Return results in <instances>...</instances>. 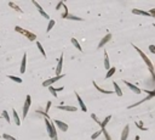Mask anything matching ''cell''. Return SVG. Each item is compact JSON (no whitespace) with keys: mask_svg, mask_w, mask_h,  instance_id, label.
Listing matches in <instances>:
<instances>
[{"mask_svg":"<svg viewBox=\"0 0 155 140\" xmlns=\"http://www.w3.org/2000/svg\"><path fill=\"white\" fill-rule=\"evenodd\" d=\"M132 46L136 49V51L138 52V54H139V56L142 57V60H143V61L146 62V65L148 66V68H149L150 73H152V74H153V77L155 78V71H154V65H153V62H152V61L149 60V57H148V56H147L146 54H144V52H143V51H142V50H141V49H139L138 46H136L135 44H132Z\"/></svg>","mask_w":155,"mask_h":140,"instance_id":"cell-1","label":"cell"},{"mask_svg":"<svg viewBox=\"0 0 155 140\" xmlns=\"http://www.w3.org/2000/svg\"><path fill=\"white\" fill-rule=\"evenodd\" d=\"M135 140H139V135H136V138H135Z\"/></svg>","mask_w":155,"mask_h":140,"instance_id":"cell-38","label":"cell"},{"mask_svg":"<svg viewBox=\"0 0 155 140\" xmlns=\"http://www.w3.org/2000/svg\"><path fill=\"white\" fill-rule=\"evenodd\" d=\"M91 117H92V120H93V121L96 122L97 124H100V126H101V121L98 120V117H97V116H96L95 113H92V114H91Z\"/></svg>","mask_w":155,"mask_h":140,"instance_id":"cell-31","label":"cell"},{"mask_svg":"<svg viewBox=\"0 0 155 140\" xmlns=\"http://www.w3.org/2000/svg\"><path fill=\"white\" fill-rule=\"evenodd\" d=\"M70 42H72V44H73L74 46H75L76 49H78V50H79V51H80V52H81L82 49H81V45L79 44V42H78V40H76L75 38H72V39H70Z\"/></svg>","mask_w":155,"mask_h":140,"instance_id":"cell-22","label":"cell"},{"mask_svg":"<svg viewBox=\"0 0 155 140\" xmlns=\"http://www.w3.org/2000/svg\"><path fill=\"white\" fill-rule=\"evenodd\" d=\"M0 118H2V117H1V116H0Z\"/></svg>","mask_w":155,"mask_h":140,"instance_id":"cell-40","label":"cell"},{"mask_svg":"<svg viewBox=\"0 0 155 140\" xmlns=\"http://www.w3.org/2000/svg\"><path fill=\"white\" fill-rule=\"evenodd\" d=\"M37 46H38V49H39V51L41 52V55L44 56V58H46V52H45V50H44V48H43V45H41V43L37 42Z\"/></svg>","mask_w":155,"mask_h":140,"instance_id":"cell-24","label":"cell"},{"mask_svg":"<svg viewBox=\"0 0 155 140\" xmlns=\"http://www.w3.org/2000/svg\"><path fill=\"white\" fill-rule=\"evenodd\" d=\"M1 136H2L5 140H17L15 136H12V135H10V134H6V133H4Z\"/></svg>","mask_w":155,"mask_h":140,"instance_id":"cell-27","label":"cell"},{"mask_svg":"<svg viewBox=\"0 0 155 140\" xmlns=\"http://www.w3.org/2000/svg\"><path fill=\"white\" fill-rule=\"evenodd\" d=\"M136 126L139 128V129H141V130H146V129H147L146 127H143V124H142L141 122H136Z\"/></svg>","mask_w":155,"mask_h":140,"instance_id":"cell-33","label":"cell"},{"mask_svg":"<svg viewBox=\"0 0 155 140\" xmlns=\"http://www.w3.org/2000/svg\"><path fill=\"white\" fill-rule=\"evenodd\" d=\"M7 78H10L11 80H13V82H16V83H22V78H19V77H16V76H7Z\"/></svg>","mask_w":155,"mask_h":140,"instance_id":"cell-25","label":"cell"},{"mask_svg":"<svg viewBox=\"0 0 155 140\" xmlns=\"http://www.w3.org/2000/svg\"><path fill=\"white\" fill-rule=\"evenodd\" d=\"M132 14H133V15H141V16H148V17H152L149 12L143 11V10H139V9H133L132 10Z\"/></svg>","mask_w":155,"mask_h":140,"instance_id":"cell-14","label":"cell"},{"mask_svg":"<svg viewBox=\"0 0 155 140\" xmlns=\"http://www.w3.org/2000/svg\"><path fill=\"white\" fill-rule=\"evenodd\" d=\"M101 134H102V130H98V132H96V133H93V134H92V136H91V139L92 140H96L101 135Z\"/></svg>","mask_w":155,"mask_h":140,"instance_id":"cell-30","label":"cell"},{"mask_svg":"<svg viewBox=\"0 0 155 140\" xmlns=\"http://www.w3.org/2000/svg\"><path fill=\"white\" fill-rule=\"evenodd\" d=\"M116 72V67H110L109 70L107 71V74H105V78L108 79V78H110L111 76H114V73Z\"/></svg>","mask_w":155,"mask_h":140,"instance_id":"cell-21","label":"cell"},{"mask_svg":"<svg viewBox=\"0 0 155 140\" xmlns=\"http://www.w3.org/2000/svg\"><path fill=\"white\" fill-rule=\"evenodd\" d=\"M57 108L62 110V111H68V112L78 111V107H75V106H63V105H59V106H57Z\"/></svg>","mask_w":155,"mask_h":140,"instance_id":"cell-12","label":"cell"},{"mask_svg":"<svg viewBox=\"0 0 155 140\" xmlns=\"http://www.w3.org/2000/svg\"><path fill=\"white\" fill-rule=\"evenodd\" d=\"M55 24H56V21H55V20H50V21H49V24H47V28H46V32L49 33V32H50V30L53 28V26H55Z\"/></svg>","mask_w":155,"mask_h":140,"instance_id":"cell-23","label":"cell"},{"mask_svg":"<svg viewBox=\"0 0 155 140\" xmlns=\"http://www.w3.org/2000/svg\"><path fill=\"white\" fill-rule=\"evenodd\" d=\"M124 83H125V85H126V86H128V88H130V89H131L133 93H136L137 95L142 93V89H141V88H138V86H137V85H135V84L130 83V82H126V80H124Z\"/></svg>","mask_w":155,"mask_h":140,"instance_id":"cell-9","label":"cell"},{"mask_svg":"<svg viewBox=\"0 0 155 140\" xmlns=\"http://www.w3.org/2000/svg\"><path fill=\"white\" fill-rule=\"evenodd\" d=\"M65 74H61V76H56L53 78H49V79H46L43 82V86H45V88H49V86H52V84L57 82V80H59L61 78H63Z\"/></svg>","mask_w":155,"mask_h":140,"instance_id":"cell-3","label":"cell"},{"mask_svg":"<svg viewBox=\"0 0 155 140\" xmlns=\"http://www.w3.org/2000/svg\"><path fill=\"white\" fill-rule=\"evenodd\" d=\"M149 14H150V16H152V17H155V9L149 10Z\"/></svg>","mask_w":155,"mask_h":140,"instance_id":"cell-36","label":"cell"},{"mask_svg":"<svg viewBox=\"0 0 155 140\" xmlns=\"http://www.w3.org/2000/svg\"><path fill=\"white\" fill-rule=\"evenodd\" d=\"M63 1H59V2H58V4H57V6H56V10H57V11H58V10H61V8H62V6H63Z\"/></svg>","mask_w":155,"mask_h":140,"instance_id":"cell-34","label":"cell"},{"mask_svg":"<svg viewBox=\"0 0 155 140\" xmlns=\"http://www.w3.org/2000/svg\"><path fill=\"white\" fill-rule=\"evenodd\" d=\"M49 90H50V93L53 95V98H58V94L56 93V89L53 86H49Z\"/></svg>","mask_w":155,"mask_h":140,"instance_id":"cell-29","label":"cell"},{"mask_svg":"<svg viewBox=\"0 0 155 140\" xmlns=\"http://www.w3.org/2000/svg\"><path fill=\"white\" fill-rule=\"evenodd\" d=\"M110 120H111V116H107V117H105V120H104V121L103 122H101V129H105V127H107V124H108V123H109V121Z\"/></svg>","mask_w":155,"mask_h":140,"instance_id":"cell-20","label":"cell"},{"mask_svg":"<svg viewBox=\"0 0 155 140\" xmlns=\"http://www.w3.org/2000/svg\"><path fill=\"white\" fill-rule=\"evenodd\" d=\"M33 5H34V6L37 8V9H38V11H39V14H40V15H41V16H43L44 18H46V20H50V16H49V15L46 14L45 11H44V9H43V8H41V6L39 5V2H38V1H35V0H33Z\"/></svg>","mask_w":155,"mask_h":140,"instance_id":"cell-5","label":"cell"},{"mask_svg":"<svg viewBox=\"0 0 155 140\" xmlns=\"http://www.w3.org/2000/svg\"><path fill=\"white\" fill-rule=\"evenodd\" d=\"M53 122V124H55L56 127H58V129H61L62 132H67L68 130V124L67 123H64L62 121H58V120H55Z\"/></svg>","mask_w":155,"mask_h":140,"instance_id":"cell-6","label":"cell"},{"mask_svg":"<svg viewBox=\"0 0 155 140\" xmlns=\"http://www.w3.org/2000/svg\"><path fill=\"white\" fill-rule=\"evenodd\" d=\"M68 20H73V21H84L81 17H78V16H73V15H68L67 16Z\"/></svg>","mask_w":155,"mask_h":140,"instance_id":"cell-28","label":"cell"},{"mask_svg":"<svg viewBox=\"0 0 155 140\" xmlns=\"http://www.w3.org/2000/svg\"><path fill=\"white\" fill-rule=\"evenodd\" d=\"M74 94H75V96H76V100H78V102H79V106H80L81 111H84V112H87V107H86V105H85V104H84V101H82L81 96H80L79 94L76 93V92H74Z\"/></svg>","mask_w":155,"mask_h":140,"instance_id":"cell-10","label":"cell"},{"mask_svg":"<svg viewBox=\"0 0 155 140\" xmlns=\"http://www.w3.org/2000/svg\"><path fill=\"white\" fill-rule=\"evenodd\" d=\"M63 58H64V55L61 54L59 58H58V65L56 67V76H61L62 74V66H63Z\"/></svg>","mask_w":155,"mask_h":140,"instance_id":"cell-7","label":"cell"},{"mask_svg":"<svg viewBox=\"0 0 155 140\" xmlns=\"http://www.w3.org/2000/svg\"><path fill=\"white\" fill-rule=\"evenodd\" d=\"M55 89H56V93L58 94V92H62V90H63L64 86H59V88H55Z\"/></svg>","mask_w":155,"mask_h":140,"instance_id":"cell-37","label":"cell"},{"mask_svg":"<svg viewBox=\"0 0 155 140\" xmlns=\"http://www.w3.org/2000/svg\"><path fill=\"white\" fill-rule=\"evenodd\" d=\"M30 104H32V96L30 95H27L26 96V101H24V105H23V118H26L28 114V111H29V107H30Z\"/></svg>","mask_w":155,"mask_h":140,"instance_id":"cell-4","label":"cell"},{"mask_svg":"<svg viewBox=\"0 0 155 140\" xmlns=\"http://www.w3.org/2000/svg\"><path fill=\"white\" fill-rule=\"evenodd\" d=\"M128 134H130V126L126 124L122 129V133H121V140H127Z\"/></svg>","mask_w":155,"mask_h":140,"instance_id":"cell-13","label":"cell"},{"mask_svg":"<svg viewBox=\"0 0 155 140\" xmlns=\"http://www.w3.org/2000/svg\"><path fill=\"white\" fill-rule=\"evenodd\" d=\"M148 49H149V51H150V52L155 54V45H149V48H148Z\"/></svg>","mask_w":155,"mask_h":140,"instance_id":"cell-35","label":"cell"},{"mask_svg":"<svg viewBox=\"0 0 155 140\" xmlns=\"http://www.w3.org/2000/svg\"><path fill=\"white\" fill-rule=\"evenodd\" d=\"M12 114H13V120H15V124L16 126H21V120H19V116L17 111L13 108V111H12Z\"/></svg>","mask_w":155,"mask_h":140,"instance_id":"cell-18","label":"cell"},{"mask_svg":"<svg viewBox=\"0 0 155 140\" xmlns=\"http://www.w3.org/2000/svg\"><path fill=\"white\" fill-rule=\"evenodd\" d=\"M104 68L108 71L110 68V62H109V55L107 52V50H104Z\"/></svg>","mask_w":155,"mask_h":140,"instance_id":"cell-16","label":"cell"},{"mask_svg":"<svg viewBox=\"0 0 155 140\" xmlns=\"http://www.w3.org/2000/svg\"><path fill=\"white\" fill-rule=\"evenodd\" d=\"M15 30H16L17 33H21L22 36H24V37L27 38V39H29L30 42H35V40H37V36H35L34 33L29 32L27 29H23V28L19 27V26H16V27H15Z\"/></svg>","mask_w":155,"mask_h":140,"instance_id":"cell-2","label":"cell"},{"mask_svg":"<svg viewBox=\"0 0 155 140\" xmlns=\"http://www.w3.org/2000/svg\"><path fill=\"white\" fill-rule=\"evenodd\" d=\"M92 84H93V86H95V88H96V89H97L98 92H101V93H103V94H107V95H110V94H113V93H114V92H111V90H105V89H103V88H101V86H98V85H97V83H96L95 80L92 82Z\"/></svg>","mask_w":155,"mask_h":140,"instance_id":"cell-15","label":"cell"},{"mask_svg":"<svg viewBox=\"0 0 155 140\" xmlns=\"http://www.w3.org/2000/svg\"><path fill=\"white\" fill-rule=\"evenodd\" d=\"M110 40H111V34H110V33H107L104 37L102 38V40L100 42V44H98V46H97V48H98V49L103 48L105 44H107V43H109Z\"/></svg>","mask_w":155,"mask_h":140,"instance_id":"cell-8","label":"cell"},{"mask_svg":"<svg viewBox=\"0 0 155 140\" xmlns=\"http://www.w3.org/2000/svg\"><path fill=\"white\" fill-rule=\"evenodd\" d=\"M113 86H114V93H116V95H118L119 98H121L122 96V90L119 86V84L116 82H113Z\"/></svg>","mask_w":155,"mask_h":140,"instance_id":"cell-17","label":"cell"},{"mask_svg":"<svg viewBox=\"0 0 155 140\" xmlns=\"http://www.w3.org/2000/svg\"><path fill=\"white\" fill-rule=\"evenodd\" d=\"M1 117H2V118H5L7 123L11 122V120H10V117H9V112L6 111V110H4V111H2V116H1Z\"/></svg>","mask_w":155,"mask_h":140,"instance_id":"cell-26","label":"cell"},{"mask_svg":"<svg viewBox=\"0 0 155 140\" xmlns=\"http://www.w3.org/2000/svg\"><path fill=\"white\" fill-rule=\"evenodd\" d=\"M9 6L11 8V9H13L15 11L19 12V14H22V12H23V10H21V8H19L18 5H16V4H15V2H12V1H10V2H9Z\"/></svg>","mask_w":155,"mask_h":140,"instance_id":"cell-19","label":"cell"},{"mask_svg":"<svg viewBox=\"0 0 155 140\" xmlns=\"http://www.w3.org/2000/svg\"><path fill=\"white\" fill-rule=\"evenodd\" d=\"M51 105H52V102H51V101H47V104H46V107H45V111H44L46 114H47V112H49V110H50Z\"/></svg>","mask_w":155,"mask_h":140,"instance_id":"cell-32","label":"cell"},{"mask_svg":"<svg viewBox=\"0 0 155 140\" xmlns=\"http://www.w3.org/2000/svg\"><path fill=\"white\" fill-rule=\"evenodd\" d=\"M153 26H154V27H155V23H154V24H153Z\"/></svg>","mask_w":155,"mask_h":140,"instance_id":"cell-39","label":"cell"},{"mask_svg":"<svg viewBox=\"0 0 155 140\" xmlns=\"http://www.w3.org/2000/svg\"><path fill=\"white\" fill-rule=\"evenodd\" d=\"M26 67H27V52L23 54V57H22V62H21V68H19V72L23 74L26 72Z\"/></svg>","mask_w":155,"mask_h":140,"instance_id":"cell-11","label":"cell"}]
</instances>
